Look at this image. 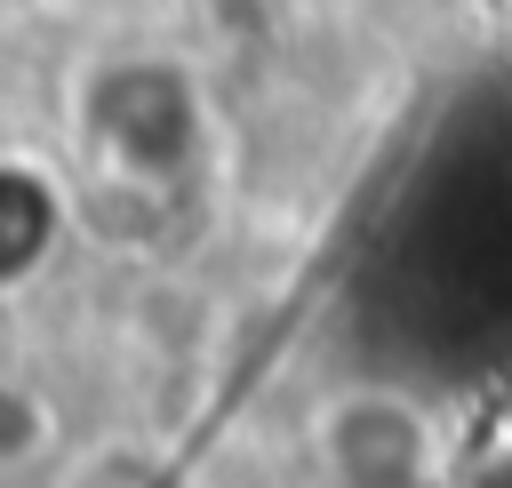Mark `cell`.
<instances>
[{
  "instance_id": "6da1fadb",
  "label": "cell",
  "mask_w": 512,
  "mask_h": 488,
  "mask_svg": "<svg viewBox=\"0 0 512 488\" xmlns=\"http://www.w3.org/2000/svg\"><path fill=\"white\" fill-rule=\"evenodd\" d=\"M88 120H96V144L128 176H176L200 144V88H192L184 64L136 56V64H112L88 88Z\"/></svg>"
},
{
  "instance_id": "7a4b0ae2",
  "label": "cell",
  "mask_w": 512,
  "mask_h": 488,
  "mask_svg": "<svg viewBox=\"0 0 512 488\" xmlns=\"http://www.w3.org/2000/svg\"><path fill=\"white\" fill-rule=\"evenodd\" d=\"M48 232H56V192L32 168H0V280L32 272Z\"/></svg>"
}]
</instances>
